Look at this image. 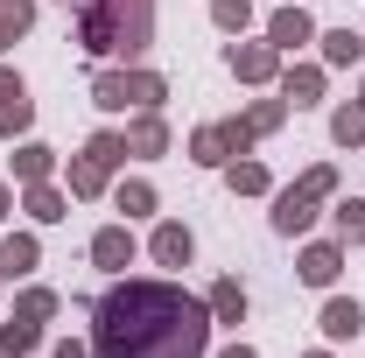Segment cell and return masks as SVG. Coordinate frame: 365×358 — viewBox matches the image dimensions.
<instances>
[{
  "mask_svg": "<svg viewBox=\"0 0 365 358\" xmlns=\"http://www.w3.org/2000/svg\"><path fill=\"white\" fill-rule=\"evenodd\" d=\"M63 7H78L85 56H148L155 43V0H63Z\"/></svg>",
  "mask_w": 365,
  "mask_h": 358,
  "instance_id": "cell-2",
  "label": "cell"
},
{
  "mask_svg": "<svg viewBox=\"0 0 365 358\" xmlns=\"http://www.w3.org/2000/svg\"><path fill=\"white\" fill-rule=\"evenodd\" d=\"M56 310H63L56 288H21V302H14V316H29V323H49Z\"/></svg>",
  "mask_w": 365,
  "mask_h": 358,
  "instance_id": "cell-29",
  "label": "cell"
},
{
  "mask_svg": "<svg viewBox=\"0 0 365 358\" xmlns=\"http://www.w3.org/2000/svg\"><path fill=\"white\" fill-rule=\"evenodd\" d=\"M91 267L98 274H127L134 267V232H127V225H98V232H91Z\"/></svg>",
  "mask_w": 365,
  "mask_h": 358,
  "instance_id": "cell-8",
  "label": "cell"
},
{
  "mask_svg": "<svg viewBox=\"0 0 365 358\" xmlns=\"http://www.w3.org/2000/svg\"><path fill=\"white\" fill-rule=\"evenodd\" d=\"M49 176H56V148L21 140V148H14V183H49Z\"/></svg>",
  "mask_w": 365,
  "mask_h": 358,
  "instance_id": "cell-17",
  "label": "cell"
},
{
  "mask_svg": "<svg viewBox=\"0 0 365 358\" xmlns=\"http://www.w3.org/2000/svg\"><path fill=\"white\" fill-rule=\"evenodd\" d=\"M0 281H7V274H0Z\"/></svg>",
  "mask_w": 365,
  "mask_h": 358,
  "instance_id": "cell-37",
  "label": "cell"
},
{
  "mask_svg": "<svg viewBox=\"0 0 365 358\" xmlns=\"http://www.w3.org/2000/svg\"><path fill=\"white\" fill-rule=\"evenodd\" d=\"M281 98L288 106H317L323 98V63H288L281 71Z\"/></svg>",
  "mask_w": 365,
  "mask_h": 358,
  "instance_id": "cell-15",
  "label": "cell"
},
{
  "mask_svg": "<svg viewBox=\"0 0 365 358\" xmlns=\"http://www.w3.org/2000/svg\"><path fill=\"white\" fill-rule=\"evenodd\" d=\"M63 176H71V197H106V176H113V169H106V162H91V155H71V169H63Z\"/></svg>",
  "mask_w": 365,
  "mask_h": 358,
  "instance_id": "cell-23",
  "label": "cell"
},
{
  "mask_svg": "<svg viewBox=\"0 0 365 358\" xmlns=\"http://www.w3.org/2000/svg\"><path fill=\"white\" fill-rule=\"evenodd\" d=\"M330 225H337V239H344V246H365V197H337Z\"/></svg>",
  "mask_w": 365,
  "mask_h": 358,
  "instance_id": "cell-25",
  "label": "cell"
},
{
  "mask_svg": "<svg viewBox=\"0 0 365 358\" xmlns=\"http://www.w3.org/2000/svg\"><path fill=\"white\" fill-rule=\"evenodd\" d=\"M330 140L337 148H365V98H351V106L330 113Z\"/></svg>",
  "mask_w": 365,
  "mask_h": 358,
  "instance_id": "cell-24",
  "label": "cell"
},
{
  "mask_svg": "<svg viewBox=\"0 0 365 358\" xmlns=\"http://www.w3.org/2000/svg\"><path fill=\"white\" fill-rule=\"evenodd\" d=\"M21 211H29L36 225H63L71 218V197H63L56 183H21Z\"/></svg>",
  "mask_w": 365,
  "mask_h": 358,
  "instance_id": "cell-13",
  "label": "cell"
},
{
  "mask_svg": "<svg viewBox=\"0 0 365 358\" xmlns=\"http://www.w3.org/2000/svg\"><path fill=\"white\" fill-rule=\"evenodd\" d=\"M91 106L98 113H127V71H98L91 78Z\"/></svg>",
  "mask_w": 365,
  "mask_h": 358,
  "instance_id": "cell-26",
  "label": "cell"
},
{
  "mask_svg": "<svg viewBox=\"0 0 365 358\" xmlns=\"http://www.w3.org/2000/svg\"><path fill=\"white\" fill-rule=\"evenodd\" d=\"M302 358H330V352H302Z\"/></svg>",
  "mask_w": 365,
  "mask_h": 358,
  "instance_id": "cell-36",
  "label": "cell"
},
{
  "mask_svg": "<svg viewBox=\"0 0 365 358\" xmlns=\"http://www.w3.org/2000/svg\"><path fill=\"white\" fill-rule=\"evenodd\" d=\"M302 190H309V197H337V169H330V162H317V169H302Z\"/></svg>",
  "mask_w": 365,
  "mask_h": 358,
  "instance_id": "cell-32",
  "label": "cell"
},
{
  "mask_svg": "<svg viewBox=\"0 0 365 358\" xmlns=\"http://www.w3.org/2000/svg\"><path fill=\"white\" fill-rule=\"evenodd\" d=\"M14 204H21V197H14V183H0V225L14 218Z\"/></svg>",
  "mask_w": 365,
  "mask_h": 358,
  "instance_id": "cell-34",
  "label": "cell"
},
{
  "mask_svg": "<svg viewBox=\"0 0 365 358\" xmlns=\"http://www.w3.org/2000/svg\"><path fill=\"white\" fill-rule=\"evenodd\" d=\"M113 204H120V211H127V218H148V211H155V183H148V176H134V183H120V190H113Z\"/></svg>",
  "mask_w": 365,
  "mask_h": 358,
  "instance_id": "cell-28",
  "label": "cell"
},
{
  "mask_svg": "<svg viewBox=\"0 0 365 358\" xmlns=\"http://www.w3.org/2000/svg\"><path fill=\"white\" fill-rule=\"evenodd\" d=\"M36 267H43V239H36V232H7V239H0V274L21 281V274H36Z\"/></svg>",
  "mask_w": 365,
  "mask_h": 358,
  "instance_id": "cell-12",
  "label": "cell"
},
{
  "mask_svg": "<svg viewBox=\"0 0 365 358\" xmlns=\"http://www.w3.org/2000/svg\"><path fill=\"white\" fill-rule=\"evenodd\" d=\"M218 358H260V352H253V344H225Z\"/></svg>",
  "mask_w": 365,
  "mask_h": 358,
  "instance_id": "cell-35",
  "label": "cell"
},
{
  "mask_svg": "<svg viewBox=\"0 0 365 358\" xmlns=\"http://www.w3.org/2000/svg\"><path fill=\"white\" fill-rule=\"evenodd\" d=\"M127 155H140V162L169 155V120H162V113H134V127H127Z\"/></svg>",
  "mask_w": 365,
  "mask_h": 358,
  "instance_id": "cell-14",
  "label": "cell"
},
{
  "mask_svg": "<svg viewBox=\"0 0 365 358\" xmlns=\"http://www.w3.org/2000/svg\"><path fill=\"white\" fill-rule=\"evenodd\" d=\"M317 204H323V197H309L302 183L274 190V232H281V239H302V232L317 225Z\"/></svg>",
  "mask_w": 365,
  "mask_h": 358,
  "instance_id": "cell-6",
  "label": "cell"
},
{
  "mask_svg": "<svg viewBox=\"0 0 365 358\" xmlns=\"http://www.w3.org/2000/svg\"><path fill=\"white\" fill-rule=\"evenodd\" d=\"M85 155H91V162H106V169H120V162H127V134H113V127H98V134L85 140Z\"/></svg>",
  "mask_w": 365,
  "mask_h": 358,
  "instance_id": "cell-31",
  "label": "cell"
},
{
  "mask_svg": "<svg viewBox=\"0 0 365 358\" xmlns=\"http://www.w3.org/2000/svg\"><path fill=\"white\" fill-rule=\"evenodd\" d=\"M267 43H274V49H302V43H317V21H309V7H274V14H267Z\"/></svg>",
  "mask_w": 365,
  "mask_h": 358,
  "instance_id": "cell-10",
  "label": "cell"
},
{
  "mask_svg": "<svg viewBox=\"0 0 365 358\" xmlns=\"http://www.w3.org/2000/svg\"><path fill=\"white\" fill-rule=\"evenodd\" d=\"M211 302L176 281H113L91 302V358H204Z\"/></svg>",
  "mask_w": 365,
  "mask_h": 358,
  "instance_id": "cell-1",
  "label": "cell"
},
{
  "mask_svg": "<svg viewBox=\"0 0 365 358\" xmlns=\"http://www.w3.org/2000/svg\"><path fill=\"white\" fill-rule=\"evenodd\" d=\"M225 183H232V197H267V190H274L267 162H253V155H239V162H225Z\"/></svg>",
  "mask_w": 365,
  "mask_h": 358,
  "instance_id": "cell-18",
  "label": "cell"
},
{
  "mask_svg": "<svg viewBox=\"0 0 365 358\" xmlns=\"http://www.w3.org/2000/svg\"><path fill=\"white\" fill-rule=\"evenodd\" d=\"M148 253H155V267H190L197 232H190L182 218H162V225H155V239H148Z\"/></svg>",
  "mask_w": 365,
  "mask_h": 358,
  "instance_id": "cell-9",
  "label": "cell"
},
{
  "mask_svg": "<svg viewBox=\"0 0 365 358\" xmlns=\"http://www.w3.org/2000/svg\"><path fill=\"white\" fill-rule=\"evenodd\" d=\"M295 274H302L309 288H337V274H344V239H317V246H302Z\"/></svg>",
  "mask_w": 365,
  "mask_h": 358,
  "instance_id": "cell-7",
  "label": "cell"
},
{
  "mask_svg": "<svg viewBox=\"0 0 365 358\" xmlns=\"http://www.w3.org/2000/svg\"><path fill=\"white\" fill-rule=\"evenodd\" d=\"M36 344H43V323H29V316L0 323V358H36Z\"/></svg>",
  "mask_w": 365,
  "mask_h": 358,
  "instance_id": "cell-22",
  "label": "cell"
},
{
  "mask_svg": "<svg viewBox=\"0 0 365 358\" xmlns=\"http://www.w3.org/2000/svg\"><path fill=\"white\" fill-rule=\"evenodd\" d=\"M29 127H36V98H29V85H21V71L0 63V140L29 134Z\"/></svg>",
  "mask_w": 365,
  "mask_h": 358,
  "instance_id": "cell-5",
  "label": "cell"
},
{
  "mask_svg": "<svg viewBox=\"0 0 365 358\" xmlns=\"http://www.w3.org/2000/svg\"><path fill=\"white\" fill-rule=\"evenodd\" d=\"M204 302H211V323H246V288H239V281H211V295H204Z\"/></svg>",
  "mask_w": 365,
  "mask_h": 358,
  "instance_id": "cell-20",
  "label": "cell"
},
{
  "mask_svg": "<svg viewBox=\"0 0 365 358\" xmlns=\"http://www.w3.org/2000/svg\"><path fill=\"white\" fill-rule=\"evenodd\" d=\"M211 21H218L225 36H246V29H253V0H211Z\"/></svg>",
  "mask_w": 365,
  "mask_h": 358,
  "instance_id": "cell-30",
  "label": "cell"
},
{
  "mask_svg": "<svg viewBox=\"0 0 365 358\" xmlns=\"http://www.w3.org/2000/svg\"><path fill=\"white\" fill-rule=\"evenodd\" d=\"M36 29V0H0V56Z\"/></svg>",
  "mask_w": 365,
  "mask_h": 358,
  "instance_id": "cell-21",
  "label": "cell"
},
{
  "mask_svg": "<svg viewBox=\"0 0 365 358\" xmlns=\"http://www.w3.org/2000/svg\"><path fill=\"white\" fill-rule=\"evenodd\" d=\"M225 71L239 78V85H274V78H281V49H274V43H246V36H239V43L225 49Z\"/></svg>",
  "mask_w": 365,
  "mask_h": 358,
  "instance_id": "cell-4",
  "label": "cell"
},
{
  "mask_svg": "<svg viewBox=\"0 0 365 358\" xmlns=\"http://www.w3.org/2000/svg\"><path fill=\"white\" fill-rule=\"evenodd\" d=\"M239 120H246V134L260 140V134H274V127H281V120H288V98H253V106H246V113H239Z\"/></svg>",
  "mask_w": 365,
  "mask_h": 358,
  "instance_id": "cell-27",
  "label": "cell"
},
{
  "mask_svg": "<svg viewBox=\"0 0 365 358\" xmlns=\"http://www.w3.org/2000/svg\"><path fill=\"white\" fill-rule=\"evenodd\" d=\"M359 36H365V29H359Z\"/></svg>",
  "mask_w": 365,
  "mask_h": 358,
  "instance_id": "cell-38",
  "label": "cell"
},
{
  "mask_svg": "<svg viewBox=\"0 0 365 358\" xmlns=\"http://www.w3.org/2000/svg\"><path fill=\"white\" fill-rule=\"evenodd\" d=\"M317 323H323V337H330V344H351V337L365 330V310H359V295H330Z\"/></svg>",
  "mask_w": 365,
  "mask_h": 358,
  "instance_id": "cell-11",
  "label": "cell"
},
{
  "mask_svg": "<svg viewBox=\"0 0 365 358\" xmlns=\"http://www.w3.org/2000/svg\"><path fill=\"white\" fill-rule=\"evenodd\" d=\"M246 148H253L246 120H211V127L190 134V162H197V169H225V162H239Z\"/></svg>",
  "mask_w": 365,
  "mask_h": 358,
  "instance_id": "cell-3",
  "label": "cell"
},
{
  "mask_svg": "<svg viewBox=\"0 0 365 358\" xmlns=\"http://www.w3.org/2000/svg\"><path fill=\"white\" fill-rule=\"evenodd\" d=\"M49 358H91V344H78V337H63V344H56Z\"/></svg>",
  "mask_w": 365,
  "mask_h": 358,
  "instance_id": "cell-33",
  "label": "cell"
},
{
  "mask_svg": "<svg viewBox=\"0 0 365 358\" xmlns=\"http://www.w3.org/2000/svg\"><path fill=\"white\" fill-rule=\"evenodd\" d=\"M317 43H323V71H351L365 56V36H351V29H323Z\"/></svg>",
  "mask_w": 365,
  "mask_h": 358,
  "instance_id": "cell-16",
  "label": "cell"
},
{
  "mask_svg": "<svg viewBox=\"0 0 365 358\" xmlns=\"http://www.w3.org/2000/svg\"><path fill=\"white\" fill-rule=\"evenodd\" d=\"M359 91H365V85H359Z\"/></svg>",
  "mask_w": 365,
  "mask_h": 358,
  "instance_id": "cell-39",
  "label": "cell"
},
{
  "mask_svg": "<svg viewBox=\"0 0 365 358\" xmlns=\"http://www.w3.org/2000/svg\"><path fill=\"white\" fill-rule=\"evenodd\" d=\"M162 98H169V78L162 71H127V106L134 113H162Z\"/></svg>",
  "mask_w": 365,
  "mask_h": 358,
  "instance_id": "cell-19",
  "label": "cell"
}]
</instances>
